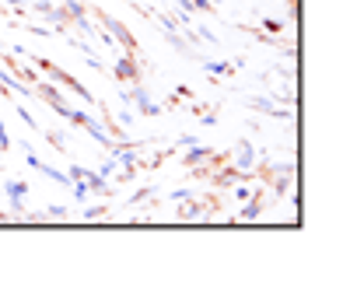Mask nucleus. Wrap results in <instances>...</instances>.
Returning a JSON list of instances; mask_svg holds the SVG:
<instances>
[{"label":"nucleus","mask_w":364,"mask_h":308,"mask_svg":"<svg viewBox=\"0 0 364 308\" xmlns=\"http://www.w3.org/2000/svg\"><path fill=\"white\" fill-rule=\"evenodd\" d=\"M109 28H112V32H116V36H119V43H127V49H134V36H130V32H123V25H119V21H112V18H109Z\"/></svg>","instance_id":"f257e3e1"},{"label":"nucleus","mask_w":364,"mask_h":308,"mask_svg":"<svg viewBox=\"0 0 364 308\" xmlns=\"http://www.w3.org/2000/svg\"><path fill=\"white\" fill-rule=\"evenodd\" d=\"M116 74H119L123 81H134V78H136V67H134V60H123V63L116 67Z\"/></svg>","instance_id":"f03ea898"},{"label":"nucleus","mask_w":364,"mask_h":308,"mask_svg":"<svg viewBox=\"0 0 364 308\" xmlns=\"http://www.w3.org/2000/svg\"><path fill=\"white\" fill-rule=\"evenodd\" d=\"M0 221H4V214H0Z\"/></svg>","instance_id":"7ed1b4c3"}]
</instances>
